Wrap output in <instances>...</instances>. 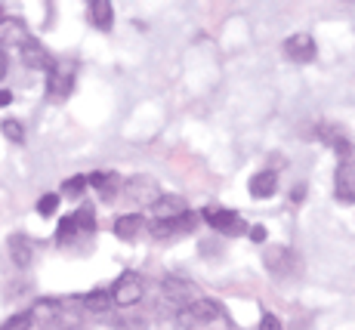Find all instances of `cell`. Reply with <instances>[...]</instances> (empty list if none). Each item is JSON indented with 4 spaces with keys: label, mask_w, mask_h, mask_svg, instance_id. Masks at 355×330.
I'll list each match as a JSON object with an SVG mask.
<instances>
[{
    "label": "cell",
    "mask_w": 355,
    "mask_h": 330,
    "mask_svg": "<svg viewBox=\"0 0 355 330\" xmlns=\"http://www.w3.org/2000/svg\"><path fill=\"white\" fill-rule=\"evenodd\" d=\"M266 238H269V232H266L263 225H254V229H250V241H254V244H263Z\"/></svg>",
    "instance_id": "27"
},
{
    "label": "cell",
    "mask_w": 355,
    "mask_h": 330,
    "mask_svg": "<svg viewBox=\"0 0 355 330\" xmlns=\"http://www.w3.org/2000/svg\"><path fill=\"white\" fill-rule=\"evenodd\" d=\"M10 257L19 269H28L31 259H34V244L28 235H12L10 238Z\"/></svg>",
    "instance_id": "15"
},
{
    "label": "cell",
    "mask_w": 355,
    "mask_h": 330,
    "mask_svg": "<svg viewBox=\"0 0 355 330\" xmlns=\"http://www.w3.org/2000/svg\"><path fill=\"white\" fill-rule=\"evenodd\" d=\"M182 213H189V201L180 195H161L152 204V216L155 219H180Z\"/></svg>",
    "instance_id": "11"
},
{
    "label": "cell",
    "mask_w": 355,
    "mask_h": 330,
    "mask_svg": "<svg viewBox=\"0 0 355 330\" xmlns=\"http://www.w3.org/2000/svg\"><path fill=\"white\" fill-rule=\"evenodd\" d=\"M87 19H90L93 28L108 31L114 25V6L108 3V0H90V3H87Z\"/></svg>",
    "instance_id": "13"
},
{
    "label": "cell",
    "mask_w": 355,
    "mask_h": 330,
    "mask_svg": "<svg viewBox=\"0 0 355 330\" xmlns=\"http://www.w3.org/2000/svg\"><path fill=\"white\" fill-rule=\"evenodd\" d=\"M71 84H74V68L71 65H53L50 71H46V90L50 96H56V99H62V96L71 93Z\"/></svg>",
    "instance_id": "9"
},
{
    "label": "cell",
    "mask_w": 355,
    "mask_h": 330,
    "mask_svg": "<svg viewBox=\"0 0 355 330\" xmlns=\"http://www.w3.org/2000/svg\"><path fill=\"white\" fill-rule=\"evenodd\" d=\"M139 229H142L139 213H124V216L114 219V235H118L121 241H133L136 235H139Z\"/></svg>",
    "instance_id": "16"
},
{
    "label": "cell",
    "mask_w": 355,
    "mask_h": 330,
    "mask_svg": "<svg viewBox=\"0 0 355 330\" xmlns=\"http://www.w3.org/2000/svg\"><path fill=\"white\" fill-rule=\"evenodd\" d=\"M6 71H10V56H6V53L0 50V80L6 78Z\"/></svg>",
    "instance_id": "28"
},
{
    "label": "cell",
    "mask_w": 355,
    "mask_h": 330,
    "mask_svg": "<svg viewBox=\"0 0 355 330\" xmlns=\"http://www.w3.org/2000/svg\"><path fill=\"white\" fill-rule=\"evenodd\" d=\"M334 198L340 204H355V167L352 164H340L334 173Z\"/></svg>",
    "instance_id": "8"
},
{
    "label": "cell",
    "mask_w": 355,
    "mask_h": 330,
    "mask_svg": "<svg viewBox=\"0 0 355 330\" xmlns=\"http://www.w3.org/2000/svg\"><path fill=\"white\" fill-rule=\"evenodd\" d=\"M74 216V225H78V235H93L96 232V213H93L90 204H84L78 213H71Z\"/></svg>",
    "instance_id": "19"
},
{
    "label": "cell",
    "mask_w": 355,
    "mask_h": 330,
    "mask_svg": "<svg viewBox=\"0 0 355 330\" xmlns=\"http://www.w3.org/2000/svg\"><path fill=\"white\" fill-rule=\"evenodd\" d=\"M108 293H112V302H114V306H121V309L136 306V302L142 299V293H146L142 275H139V272H133V269H127L118 281H114V287H112Z\"/></svg>",
    "instance_id": "1"
},
{
    "label": "cell",
    "mask_w": 355,
    "mask_h": 330,
    "mask_svg": "<svg viewBox=\"0 0 355 330\" xmlns=\"http://www.w3.org/2000/svg\"><path fill=\"white\" fill-rule=\"evenodd\" d=\"M204 219H207L210 229L223 232V235H241V232H250L248 223H244L235 210H226V207H207L204 210Z\"/></svg>",
    "instance_id": "2"
},
{
    "label": "cell",
    "mask_w": 355,
    "mask_h": 330,
    "mask_svg": "<svg viewBox=\"0 0 355 330\" xmlns=\"http://www.w3.org/2000/svg\"><path fill=\"white\" fill-rule=\"evenodd\" d=\"M259 330H284V327H282V321H278V315L266 312L263 318H259Z\"/></svg>",
    "instance_id": "26"
},
{
    "label": "cell",
    "mask_w": 355,
    "mask_h": 330,
    "mask_svg": "<svg viewBox=\"0 0 355 330\" xmlns=\"http://www.w3.org/2000/svg\"><path fill=\"white\" fill-rule=\"evenodd\" d=\"M19 53H22V62L25 68H34V71H50L56 62H53V56L46 53V46L40 44V40H25L22 46H19Z\"/></svg>",
    "instance_id": "7"
},
{
    "label": "cell",
    "mask_w": 355,
    "mask_h": 330,
    "mask_svg": "<svg viewBox=\"0 0 355 330\" xmlns=\"http://www.w3.org/2000/svg\"><path fill=\"white\" fill-rule=\"evenodd\" d=\"M56 210H59V195H44L37 201V213H40V216H53Z\"/></svg>",
    "instance_id": "25"
},
{
    "label": "cell",
    "mask_w": 355,
    "mask_h": 330,
    "mask_svg": "<svg viewBox=\"0 0 355 330\" xmlns=\"http://www.w3.org/2000/svg\"><path fill=\"white\" fill-rule=\"evenodd\" d=\"M31 324H34L31 312H19V315H12V318H6L3 324H0V330H31Z\"/></svg>",
    "instance_id": "21"
},
{
    "label": "cell",
    "mask_w": 355,
    "mask_h": 330,
    "mask_svg": "<svg viewBox=\"0 0 355 330\" xmlns=\"http://www.w3.org/2000/svg\"><path fill=\"white\" fill-rule=\"evenodd\" d=\"M90 185H96V189L102 191V198L112 201V198L118 195V189H121V180L114 173H96V176H90Z\"/></svg>",
    "instance_id": "18"
},
{
    "label": "cell",
    "mask_w": 355,
    "mask_h": 330,
    "mask_svg": "<svg viewBox=\"0 0 355 330\" xmlns=\"http://www.w3.org/2000/svg\"><path fill=\"white\" fill-rule=\"evenodd\" d=\"M248 189H250V198H257V201H263V198H272L278 191V176L272 173V170H259V173L250 176Z\"/></svg>",
    "instance_id": "14"
},
{
    "label": "cell",
    "mask_w": 355,
    "mask_h": 330,
    "mask_svg": "<svg viewBox=\"0 0 355 330\" xmlns=\"http://www.w3.org/2000/svg\"><path fill=\"white\" fill-rule=\"evenodd\" d=\"M10 102H12V93H10V90H0V108L10 105Z\"/></svg>",
    "instance_id": "29"
},
{
    "label": "cell",
    "mask_w": 355,
    "mask_h": 330,
    "mask_svg": "<svg viewBox=\"0 0 355 330\" xmlns=\"http://www.w3.org/2000/svg\"><path fill=\"white\" fill-rule=\"evenodd\" d=\"M87 185H90V176H71V180H65L62 191L68 198H80L87 191Z\"/></svg>",
    "instance_id": "22"
},
{
    "label": "cell",
    "mask_w": 355,
    "mask_h": 330,
    "mask_svg": "<svg viewBox=\"0 0 355 330\" xmlns=\"http://www.w3.org/2000/svg\"><path fill=\"white\" fill-rule=\"evenodd\" d=\"M71 238H78V225H74V216L68 213L62 223H59V229H56V241L59 244H65V241H71Z\"/></svg>",
    "instance_id": "23"
},
{
    "label": "cell",
    "mask_w": 355,
    "mask_h": 330,
    "mask_svg": "<svg viewBox=\"0 0 355 330\" xmlns=\"http://www.w3.org/2000/svg\"><path fill=\"white\" fill-rule=\"evenodd\" d=\"M25 40H28V28H25L22 19L19 16H3L0 19V44L3 46H12V44L22 46Z\"/></svg>",
    "instance_id": "12"
},
{
    "label": "cell",
    "mask_w": 355,
    "mask_h": 330,
    "mask_svg": "<svg viewBox=\"0 0 355 330\" xmlns=\"http://www.w3.org/2000/svg\"><path fill=\"white\" fill-rule=\"evenodd\" d=\"M161 290H164V299H167L170 306H176V309H189L195 302L192 299L195 297V284L192 281H186V278H164Z\"/></svg>",
    "instance_id": "6"
},
{
    "label": "cell",
    "mask_w": 355,
    "mask_h": 330,
    "mask_svg": "<svg viewBox=\"0 0 355 330\" xmlns=\"http://www.w3.org/2000/svg\"><path fill=\"white\" fill-rule=\"evenodd\" d=\"M124 191H127V198L130 201H139V204H148L152 207L155 201L164 195L161 191V185L152 180V176H133V180H127L124 182Z\"/></svg>",
    "instance_id": "4"
},
{
    "label": "cell",
    "mask_w": 355,
    "mask_h": 330,
    "mask_svg": "<svg viewBox=\"0 0 355 330\" xmlns=\"http://www.w3.org/2000/svg\"><path fill=\"white\" fill-rule=\"evenodd\" d=\"M284 56H288L291 62H297V65L312 62L318 56L315 37H312V34H291V37L284 40Z\"/></svg>",
    "instance_id": "3"
},
{
    "label": "cell",
    "mask_w": 355,
    "mask_h": 330,
    "mask_svg": "<svg viewBox=\"0 0 355 330\" xmlns=\"http://www.w3.org/2000/svg\"><path fill=\"white\" fill-rule=\"evenodd\" d=\"M0 130H3V136L10 142H22L25 139V130H22V123H19V121H3V123H0Z\"/></svg>",
    "instance_id": "24"
},
{
    "label": "cell",
    "mask_w": 355,
    "mask_h": 330,
    "mask_svg": "<svg viewBox=\"0 0 355 330\" xmlns=\"http://www.w3.org/2000/svg\"><path fill=\"white\" fill-rule=\"evenodd\" d=\"M186 318L192 324H214V321L223 318V306L216 299H195L192 306L186 309Z\"/></svg>",
    "instance_id": "10"
},
{
    "label": "cell",
    "mask_w": 355,
    "mask_h": 330,
    "mask_svg": "<svg viewBox=\"0 0 355 330\" xmlns=\"http://www.w3.org/2000/svg\"><path fill=\"white\" fill-rule=\"evenodd\" d=\"M198 225V216L192 210L189 213H182L180 219H155L152 225H148V232H152L158 241H164V238H173V235H182V232H192Z\"/></svg>",
    "instance_id": "5"
},
{
    "label": "cell",
    "mask_w": 355,
    "mask_h": 330,
    "mask_svg": "<svg viewBox=\"0 0 355 330\" xmlns=\"http://www.w3.org/2000/svg\"><path fill=\"white\" fill-rule=\"evenodd\" d=\"M62 315L65 312H62V306H59L56 299H40L37 306L31 309V318L34 321H44V324H50V321H59Z\"/></svg>",
    "instance_id": "17"
},
{
    "label": "cell",
    "mask_w": 355,
    "mask_h": 330,
    "mask_svg": "<svg viewBox=\"0 0 355 330\" xmlns=\"http://www.w3.org/2000/svg\"><path fill=\"white\" fill-rule=\"evenodd\" d=\"M84 306L90 309V312H105V309L112 306V293L108 290H93L90 297H84Z\"/></svg>",
    "instance_id": "20"
}]
</instances>
